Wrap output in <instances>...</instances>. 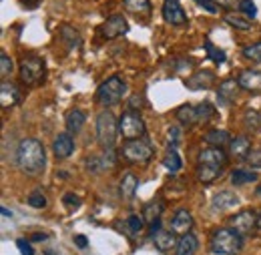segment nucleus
Masks as SVG:
<instances>
[{
	"instance_id": "1",
	"label": "nucleus",
	"mask_w": 261,
	"mask_h": 255,
	"mask_svg": "<svg viewBox=\"0 0 261 255\" xmlns=\"http://www.w3.org/2000/svg\"><path fill=\"white\" fill-rule=\"evenodd\" d=\"M16 163H18L20 171L27 173L29 177L42 175V171L46 167V155H44L42 143L36 141V139L20 141V145L16 149Z\"/></svg>"
},
{
	"instance_id": "2",
	"label": "nucleus",
	"mask_w": 261,
	"mask_h": 255,
	"mask_svg": "<svg viewBox=\"0 0 261 255\" xmlns=\"http://www.w3.org/2000/svg\"><path fill=\"white\" fill-rule=\"evenodd\" d=\"M241 247L243 237L231 227H221L211 235V251L215 255H237Z\"/></svg>"
},
{
	"instance_id": "3",
	"label": "nucleus",
	"mask_w": 261,
	"mask_h": 255,
	"mask_svg": "<svg viewBox=\"0 0 261 255\" xmlns=\"http://www.w3.org/2000/svg\"><path fill=\"white\" fill-rule=\"evenodd\" d=\"M44 76H46V63L44 59L31 55V57H24L22 63H20V79L24 85L29 87H38L44 83Z\"/></svg>"
},
{
	"instance_id": "4",
	"label": "nucleus",
	"mask_w": 261,
	"mask_h": 255,
	"mask_svg": "<svg viewBox=\"0 0 261 255\" xmlns=\"http://www.w3.org/2000/svg\"><path fill=\"white\" fill-rule=\"evenodd\" d=\"M119 133V123L111 111H102L97 117V141L102 149H113Z\"/></svg>"
},
{
	"instance_id": "5",
	"label": "nucleus",
	"mask_w": 261,
	"mask_h": 255,
	"mask_svg": "<svg viewBox=\"0 0 261 255\" xmlns=\"http://www.w3.org/2000/svg\"><path fill=\"white\" fill-rule=\"evenodd\" d=\"M125 91H127L125 81L121 76H111L97 89V100L102 107H113V105L121 103Z\"/></svg>"
},
{
	"instance_id": "6",
	"label": "nucleus",
	"mask_w": 261,
	"mask_h": 255,
	"mask_svg": "<svg viewBox=\"0 0 261 255\" xmlns=\"http://www.w3.org/2000/svg\"><path fill=\"white\" fill-rule=\"evenodd\" d=\"M153 145L147 139H137V141H127L123 145V159L133 165H147L153 157Z\"/></svg>"
},
{
	"instance_id": "7",
	"label": "nucleus",
	"mask_w": 261,
	"mask_h": 255,
	"mask_svg": "<svg viewBox=\"0 0 261 255\" xmlns=\"http://www.w3.org/2000/svg\"><path fill=\"white\" fill-rule=\"evenodd\" d=\"M119 133L123 135V139L127 141H137V139H143L145 133H147V127H145V121L141 119L139 113L135 111H127L121 121H119Z\"/></svg>"
},
{
	"instance_id": "8",
	"label": "nucleus",
	"mask_w": 261,
	"mask_h": 255,
	"mask_svg": "<svg viewBox=\"0 0 261 255\" xmlns=\"http://www.w3.org/2000/svg\"><path fill=\"white\" fill-rule=\"evenodd\" d=\"M229 223H231V229H235L241 237H245L257 229V215L251 209H245V211H239L237 215H233L229 219Z\"/></svg>"
},
{
	"instance_id": "9",
	"label": "nucleus",
	"mask_w": 261,
	"mask_h": 255,
	"mask_svg": "<svg viewBox=\"0 0 261 255\" xmlns=\"http://www.w3.org/2000/svg\"><path fill=\"white\" fill-rule=\"evenodd\" d=\"M127 31H129V24H127V20H125L123 14H113V16H109V18L102 22V27H100V34H102V38H107V40L119 38V36L127 34Z\"/></svg>"
},
{
	"instance_id": "10",
	"label": "nucleus",
	"mask_w": 261,
	"mask_h": 255,
	"mask_svg": "<svg viewBox=\"0 0 261 255\" xmlns=\"http://www.w3.org/2000/svg\"><path fill=\"white\" fill-rule=\"evenodd\" d=\"M163 18L171 27H185L187 14L179 0H163Z\"/></svg>"
},
{
	"instance_id": "11",
	"label": "nucleus",
	"mask_w": 261,
	"mask_h": 255,
	"mask_svg": "<svg viewBox=\"0 0 261 255\" xmlns=\"http://www.w3.org/2000/svg\"><path fill=\"white\" fill-rule=\"evenodd\" d=\"M115 153H113V149H105V153L97 157V155H93V157H87V163H85V167H87V171L89 173H93V175H98V173H102L105 169H111V167H115Z\"/></svg>"
},
{
	"instance_id": "12",
	"label": "nucleus",
	"mask_w": 261,
	"mask_h": 255,
	"mask_svg": "<svg viewBox=\"0 0 261 255\" xmlns=\"http://www.w3.org/2000/svg\"><path fill=\"white\" fill-rule=\"evenodd\" d=\"M237 83L243 91L257 95V93H261V70H253V68L241 70L237 76Z\"/></svg>"
},
{
	"instance_id": "13",
	"label": "nucleus",
	"mask_w": 261,
	"mask_h": 255,
	"mask_svg": "<svg viewBox=\"0 0 261 255\" xmlns=\"http://www.w3.org/2000/svg\"><path fill=\"white\" fill-rule=\"evenodd\" d=\"M199 165H207V167H225L227 165V155L221 147H209L203 149L199 153Z\"/></svg>"
},
{
	"instance_id": "14",
	"label": "nucleus",
	"mask_w": 261,
	"mask_h": 255,
	"mask_svg": "<svg viewBox=\"0 0 261 255\" xmlns=\"http://www.w3.org/2000/svg\"><path fill=\"white\" fill-rule=\"evenodd\" d=\"M215 83V72L213 70H199L195 74H191L185 81V87L191 91H205Z\"/></svg>"
},
{
	"instance_id": "15",
	"label": "nucleus",
	"mask_w": 261,
	"mask_h": 255,
	"mask_svg": "<svg viewBox=\"0 0 261 255\" xmlns=\"http://www.w3.org/2000/svg\"><path fill=\"white\" fill-rule=\"evenodd\" d=\"M249 153H251V141H249V137H243L241 135V137L231 139V143H229V155L233 159L247 161Z\"/></svg>"
},
{
	"instance_id": "16",
	"label": "nucleus",
	"mask_w": 261,
	"mask_h": 255,
	"mask_svg": "<svg viewBox=\"0 0 261 255\" xmlns=\"http://www.w3.org/2000/svg\"><path fill=\"white\" fill-rule=\"evenodd\" d=\"M72 151H74V141H72L70 133H61V135L55 139V143H53V153H55V157H57V159H68V157L72 155Z\"/></svg>"
},
{
	"instance_id": "17",
	"label": "nucleus",
	"mask_w": 261,
	"mask_h": 255,
	"mask_svg": "<svg viewBox=\"0 0 261 255\" xmlns=\"http://www.w3.org/2000/svg\"><path fill=\"white\" fill-rule=\"evenodd\" d=\"M191 227H193V215L187 209H179L171 221V231L185 235V233H191Z\"/></svg>"
},
{
	"instance_id": "18",
	"label": "nucleus",
	"mask_w": 261,
	"mask_h": 255,
	"mask_svg": "<svg viewBox=\"0 0 261 255\" xmlns=\"http://www.w3.org/2000/svg\"><path fill=\"white\" fill-rule=\"evenodd\" d=\"M123 6L129 14L137 16V18H143V20H149V16L153 12L149 0H123Z\"/></svg>"
},
{
	"instance_id": "19",
	"label": "nucleus",
	"mask_w": 261,
	"mask_h": 255,
	"mask_svg": "<svg viewBox=\"0 0 261 255\" xmlns=\"http://www.w3.org/2000/svg\"><path fill=\"white\" fill-rule=\"evenodd\" d=\"M239 91H241V87H239L237 79H227V81H223V83L219 85V89H217V98H219L221 103H225V105H231V103L237 98Z\"/></svg>"
},
{
	"instance_id": "20",
	"label": "nucleus",
	"mask_w": 261,
	"mask_h": 255,
	"mask_svg": "<svg viewBox=\"0 0 261 255\" xmlns=\"http://www.w3.org/2000/svg\"><path fill=\"white\" fill-rule=\"evenodd\" d=\"M20 91H18V87L16 85H12V83H2V87H0V103H2V109H8V107H14V105H18L20 103Z\"/></svg>"
},
{
	"instance_id": "21",
	"label": "nucleus",
	"mask_w": 261,
	"mask_h": 255,
	"mask_svg": "<svg viewBox=\"0 0 261 255\" xmlns=\"http://www.w3.org/2000/svg\"><path fill=\"white\" fill-rule=\"evenodd\" d=\"M237 205H239V197L233 191H219L211 201L213 211H227V209H233Z\"/></svg>"
},
{
	"instance_id": "22",
	"label": "nucleus",
	"mask_w": 261,
	"mask_h": 255,
	"mask_svg": "<svg viewBox=\"0 0 261 255\" xmlns=\"http://www.w3.org/2000/svg\"><path fill=\"white\" fill-rule=\"evenodd\" d=\"M151 239H153V243H155V247H157L159 251L177 249V243H179V239L175 237L173 231H157L155 235H151Z\"/></svg>"
},
{
	"instance_id": "23",
	"label": "nucleus",
	"mask_w": 261,
	"mask_h": 255,
	"mask_svg": "<svg viewBox=\"0 0 261 255\" xmlns=\"http://www.w3.org/2000/svg\"><path fill=\"white\" fill-rule=\"evenodd\" d=\"M137 187H139V179H137V175H133V173H125V175H123V179H121V185H119L121 197H123L125 201H130V199L135 197Z\"/></svg>"
},
{
	"instance_id": "24",
	"label": "nucleus",
	"mask_w": 261,
	"mask_h": 255,
	"mask_svg": "<svg viewBox=\"0 0 261 255\" xmlns=\"http://www.w3.org/2000/svg\"><path fill=\"white\" fill-rule=\"evenodd\" d=\"M197 247V237L193 233H185L179 237V243H177V249H175V255H195Z\"/></svg>"
},
{
	"instance_id": "25",
	"label": "nucleus",
	"mask_w": 261,
	"mask_h": 255,
	"mask_svg": "<svg viewBox=\"0 0 261 255\" xmlns=\"http://www.w3.org/2000/svg\"><path fill=\"white\" fill-rule=\"evenodd\" d=\"M66 129H68V133H79L83 125L87 123V115L81 111V109H72L68 115H66Z\"/></svg>"
},
{
	"instance_id": "26",
	"label": "nucleus",
	"mask_w": 261,
	"mask_h": 255,
	"mask_svg": "<svg viewBox=\"0 0 261 255\" xmlns=\"http://www.w3.org/2000/svg\"><path fill=\"white\" fill-rule=\"evenodd\" d=\"M175 115H177L179 123H181V125H185V127L199 125V123H197V111H195V107H193V105H183V107H179Z\"/></svg>"
},
{
	"instance_id": "27",
	"label": "nucleus",
	"mask_w": 261,
	"mask_h": 255,
	"mask_svg": "<svg viewBox=\"0 0 261 255\" xmlns=\"http://www.w3.org/2000/svg\"><path fill=\"white\" fill-rule=\"evenodd\" d=\"M221 173H223L221 167H207V165L197 167V179L201 183H213L217 177H221Z\"/></svg>"
},
{
	"instance_id": "28",
	"label": "nucleus",
	"mask_w": 261,
	"mask_h": 255,
	"mask_svg": "<svg viewBox=\"0 0 261 255\" xmlns=\"http://www.w3.org/2000/svg\"><path fill=\"white\" fill-rule=\"evenodd\" d=\"M205 143H209L211 147H223L231 143V135L227 131H219V129H213L205 135Z\"/></svg>"
},
{
	"instance_id": "29",
	"label": "nucleus",
	"mask_w": 261,
	"mask_h": 255,
	"mask_svg": "<svg viewBox=\"0 0 261 255\" xmlns=\"http://www.w3.org/2000/svg\"><path fill=\"white\" fill-rule=\"evenodd\" d=\"M243 127L253 131V133L261 131V115L255 109H247V111L243 113Z\"/></svg>"
},
{
	"instance_id": "30",
	"label": "nucleus",
	"mask_w": 261,
	"mask_h": 255,
	"mask_svg": "<svg viewBox=\"0 0 261 255\" xmlns=\"http://www.w3.org/2000/svg\"><path fill=\"white\" fill-rule=\"evenodd\" d=\"M257 181V175L253 171H243V169H235L231 173V183L233 185H245V183H253Z\"/></svg>"
},
{
	"instance_id": "31",
	"label": "nucleus",
	"mask_w": 261,
	"mask_h": 255,
	"mask_svg": "<svg viewBox=\"0 0 261 255\" xmlns=\"http://www.w3.org/2000/svg\"><path fill=\"white\" fill-rule=\"evenodd\" d=\"M161 213H163V201L157 199V201H153V203H149V205L145 207L143 217H145V221L153 223V221H157V219L161 217Z\"/></svg>"
},
{
	"instance_id": "32",
	"label": "nucleus",
	"mask_w": 261,
	"mask_h": 255,
	"mask_svg": "<svg viewBox=\"0 0 261 255\" xmlns=\"http://www.w3.org/2000/svg\"><path fill=\"white\" fill-rule=\"evenodd\" d=\"M163 165L171 171V173H177L179 169H181V165H183V161L179 157V153H177V149H173V147H169V151H167V155H165L163 159Z\"/></svg>"
},
{
	"instance_id": "33",
	"label": "nucleus",
	"mask_w": 261,
	"mask_h": 255,
	"mask_svg": "<svg viewBox=\"0 0 261 255\" xmlns=\"http://www.w3.org/2000/svg\"><path fill=\"white\" fill-rule=\"evenodd\" d=\"M197 111V123H209L215 117V109L211 103H199L195 107Z\"/></svg>"
},
{
	"instance_id": "34",
	"label": "nucleus",
	"mask_w": 261,
	"mask_h": 255,
	"mask_svg": "<svg viewBox=\"0 0 261 255\" xmlns=\"http://www.w3.org/2000/svg\"><path fill=\"white\" fill-rule=\"evenodd\" d=\"M225 22H227L229 27L237 29V31H243V32L251 31V22L245 20L243 14H225Z\"/></svg>"
},
{
	"instance_id": "35",
	"label": "nucleus",
	"mask_w": 261,
	"mask_h": 255,
	"mask_svg": "<svg viewBox=\"0 0 261 255\" xmlns=\"http://www.w3.org/2000/svg\"><path fill=\"white\" fill-rule=\"evenodd\" d=\"M61 36H63V40L66 42L68 48H76V46L81 44L79 32L74 31V29H70V27H63V29H61Z\"/></svg>"
},
{
	"instance_id": "36",
	"label": "nucleus",
	"mask_w": 261,
	"mask_h": 255,
	"mask_svg": "<svg viewBox=\"0 0 261 255\" xmlns=\"http://www.w3.org/2000/svg\"><path fill=\"white\" fill-rule=\"evenodd\" d=\"M243 57L247 61H251V63H261V40L243 46Z\"/></svg>"
},
{
	"instance_id": "37",
	"label": "nucleus",
	"mask_w": 261,
	"mask_h": 255,
	"mask_svg": "<svg viewBox=\"0 0 261 255\" xmlns=\"http://www.w3.org/2000/svg\"><path fill=\"white\" fill-rule=\"evenodd\" d=\"M205 50H207V55H209V57H211L217 64L225 63V53H223L221 48H217L211 40H205Z\"/></svg>"
},
{
	"instance_id": "38",
	"label": "nucleus",
	"mask_w": 261,
	"mask_h": 255,
	"mask_svg": "<svg viewBox=\"0 0 261 255\" xmlns=\"http://www.w3.org/2000/svg\"><path fill=\"white\" fill-rule=\"evenodd\" d=\"M29 205L34 207V209H42V207H46V197H44L42 189H34V191L29 195Z\"/></svg>"
},
{
	"instance_id": "39",
	"label": "nucleus",
	"mask_w": 261,
	"mask_h": 255,
	"mask_svg": "<svg viewBox=\"0 0 261 255\" xmlns=\"http://www.w3.org/2000/svg\"><path fill=\"white\" fill-rule=\"evenodd\" d=\"M12 68H14L12 59H10L6 53H0V74H2V79L10 76V74H12Z\"/></svg>"
},
{
	"instance_id": "40",
	"label": "nucleus",
	"mask_w": 261,
	"mask_h": 255,
	"mask_svg": "<svg viewBox=\"0 0 261 255\" xmlns=\"http://www.w3.org/2000/svg\"><path fill=\"white\" fill-rule=\"evenodd\" d=\"M239 12H241L245 18H249V20H253V18L257 16V8H255L253 0H243L241 6H239Z\"/></svg>"
},
{
	"instance_id": "41",
	"label": "nucleus",
	"mask_w": 261,
	"mask_h": 255,
	"mask_svg": "<svg viewBox=\"0 0 261 255\" xmlns=\"http://www.w3.org/2000/svg\"><path fill=\"white\" fill-rule=\"evenodd\" d=\"M127 225H129L130 233H139L145 229V217L143 215H130L127 219Z\"/></svg>"
},
{
	"instance_id": "42",
	"label": "nucleus",
	"mask_w": 261,
	"mask_h": 255,
	"mask_svg": "<svg viewBox=\"0 0 261 255\" xmlns=\"http://www.w3.org/2000/svg\"><path fill=\"white\" fill-rule=\"evenodd\" d=\"M63 203H65L68 209H79L81 207V197H76L72 193H66L65 197H63Z\"/></svg>"
},
{
	"instance_id": "43",
	"label": "nucleus",
	"mask_w": 261,
	"mask_h": 255,
	"mask_svg": "<svg viewBox=\"0 0 261 255\" xmlns=\"http://www.w3.org/2000/svg\"><path fill=\"white\" fill-rule=\"evenodd\" d=\"M247 163L253 167V169H261V149H251L249 157H247Z\"/></svg>"
},
{
	"instance_id": "44",
	"label": "nucleus",
	"mask_w": 261,
	"mask_h": 255,
	"mask_svg": "<svg viewBox=\"0 0 261 255\" xmlns=\"http://www.w3.org/2000/svg\"><path fill=\"white\" fill-rule=\"evenodd\" d=\"M16 247H18V251L22 255H34L33 245H31L27 239H16Z\"/></svg>"
},
{
	"instance_id": "45",
	"label": "nucleus",
	"mask_w": 261,
	"mask_h": 255,
	"mask_svg": "<svg viewBox=\"0 0 261 255\" xmlns=\"http://www.w3.org/2000/svg\"><path fill=\"white\" fill-rule=\"evenodd\" d=\"M217 6H223V8H237L239 10V6H241V2L243 0H213Z\"/></svg>"
},
{
	"instance_id": "46",
	"label": "nucleus",
	"mask_w": 261,
	"mask_h": 255,
	"mask_svg": "<svg viewBox=\"0 0 261 255\" xmlns=\"http://www.w3.org/2000/svg\"><path fill=\"white\" fill-rule=\"evenodd\" d=\"M195 2L199 6H203L207 12H217V10H219V6H217L213 0H195Z\"/></svg>"
},
{
	"instance_id": "47",
	"label": "nucleus",
	"mask_w": 261,
	"mask_h": 255,
	"mask_svg": "<svg viewBox=\"0 0 261 255\" xmlns=\"http://www.w3.org/2000/svg\"><path fill=\"white\" fill-rule=\"evenodd\" d=\"M74 243H76L81 249H85V247H87V237H85V235H76V237H74Z\"/></svg>"
},
{
	"instance_id": "48",
	"label": "nucleus",
	"mask_w": 261,
	"mask_h": 255,
	"mask_svg": "<svg viewBox=\"0 0 261 255\" xmlns=\"http://www.w3.org/2000/svg\"><path fill=\"white\" fill-rule=\"evenodd\" d=\"M141 103H143L141 96H133L130 98V111H135V107H141Z\"/></svg>"
},
{
	"instance_id": "49",
	"label": "nucleus",
	"mask_w": 261,
	"mask_h": 255,
	"mask_svg": "<svg viewBox=\"0 0 261 255\" xmlns=\"http://www.w3.org/2000/svg\"><path fill=\"white\" fill-rule=\"evenodd\" d=\"M44 239H46V235H40V233L33 235V241H44Z\"/></svg>"
},
{
	"instance_id": "50",
	"label": "nucleus",
	"mask_w": 261,
	"mask_h": 255,
	"mask_svg": "<svg viewBox=\"0 0 261 255\" xmlns=\"http://www.w3.org/2000/svg\"><path fill=\"white\" fill-rule=\"evenodd\" d=\"M0 211H2V215H4V217H10V215H12V213H10V211H8V209H6V207H2V209H0Z\"/></svg>"
},
{
	"instance_id": "51",
	"label": "nucleus",
	"mask_w": 261,
	"mask_h": 255,
	"mask_svg": "<svg viewBox=\"0 0 261 255\" xmlns=\"http://www.w3.org/2000/svg\"><path fill=\"white\" fill-rule=\"evenodd\" d=\"M257 229H261V213L257 215Z\"/></svg>"
},
{
	"instance_id": "52",
	"label": "nucleus",
	"mask_w": 261,
	"mask_h": 255,
	"mask_svg": "<svg viewBox=\"0 0 261 255\" xmlns=\"http://www.w3.org/2000/svg\"><path fill=\"white\" fill-rule=\"evenodd\" d=\"M257 193H259V195H261V187H259V189H257Z\"/></svg>"
}]
</instances>
